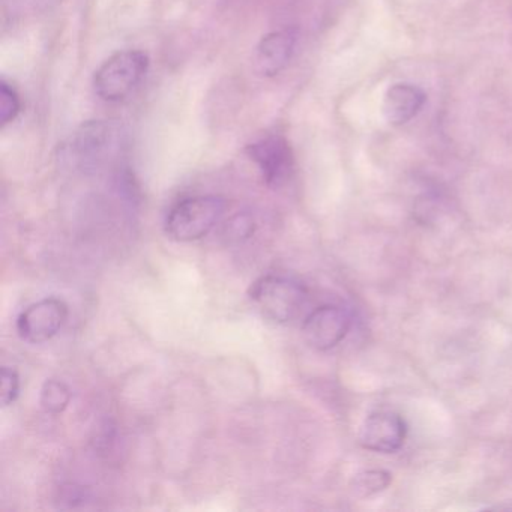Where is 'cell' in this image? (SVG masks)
Returning <instances> with one entry per match:
<instances>
[{
    "instance_id": "1",
    "label": "cell",
    "mask_w": 512,
    "mask_h": 512,
    "mask_svg": "<svg viewBox=\"0 0 512 512\" xmlns=\"http://www.w3.org/2000/svg\"><path fill=\"white\" fill-rule=\"evenodd\" d=\"M226 208V200L220 196H194L181 200L167 214V236L178 242L202 239L220 223Z\"/></svg>"
},
{
    "instance_id": "2",
    "label": "cell",
    "mask_w": 512,
    "mask_h": 512,
    "mask_svg": "<svg viewBox=\"0 0 512 512\" xmlns=\"http://www.w3.org/2000/svg\"><path fill=\"white\" fill-rule=\"evenodd\" d=\"M250 298L257 310L277 323L295 320L308 302L304 284L284 275H265L251 286Z\"/></svg>"
},
{
    "instance_id": "3",
    "label": "cell",
    "mask_w": 512,
    "mask_h": 512,
    "mask_svg": "<svg viewBox=\"0 0 512 512\" xmlns=\"http://www.w3.org/2000/svg\"><path fill=\"white\" fill-rule=\"evenodd\" d=\"M149 58L139 50H125L107 59L94 77V88L101 100L119 103L142 83L148 73Z\"/></svg>"
},
{
    "instance_id": "4",
    "label": "cell",
    "mask_w": 512,
    "mask_h": 512,
    "mask_svg": "<svg viewBox=\"0 0 512 512\" xmlns=\"http://www.w3.org/2000/svg\"><path fill=\"white\" fill-rule=\"evenodd\" d=\"M67 320L68 305L62 299H41L20 314L17 332L26 343L43 344L58 335Z\"/></svg>"
},
{
    "instance_id": "5",
    "label": "cell",
    "mask_w": 512,
    "mask_h": 512,
    "mask_svg": "<svg viewBox=\"0 0 512 512\" xmlns=\"http://www.w3.org/2000/svg\"><path fill=\"white\" fill-rule=\"evenodd\" d=\"M352 317L337 305H323L305 317L302 335L313 349L326 352L337 347L349 334Z\"/></svg>"
},
{
    "instance_id": "6",
    "label": "cell",
    "mask_w": 512,
    "mask_h": 512,
    "mask_svg": "<svg viewBox=\"0 0 512 512\" xmlns=\"http://www.w3.org/2000/svg\"><path fill=\"white\" fill-rule=\"evenodd\" d=\"M247 154L259 167L268 187L281 188L289 182L295 160L286 139L278 136L266 137L248 146Z\"/></svg>"
},
{
    "instance_id": "7",
    "label": "cell",
    "mask_w": 512,
    "mask_h": 512,
    "mask_svg": "<svg viewBox=\"0 0 512 512\" xmlns=\"http://www.w3.org/2000/svg\"><path fill=\"white\" fill-rule=\"evenodd\" d=\"M406 436V421L398 413L374 412L362 424L359 443L368 451L395 454L403 448Z\"/></svg>"
},
{
    "instance_id": "8",
    "label": "cell",
    "mask_w": 512,
    "mask_h": 512,
    "mask_svg": "<svg viewBox=\"0 0 512 512\" xmlns=\"http://www.w3.org/2000/svg\"><path fill=\"white\" fill-rule=\"evenodd\" d=\"M298 35L293 29L275 31L262 38L256 49L257 73L263 77H274L280 74L289 65L295 53Z\"/></svg>"
},
{
    "instance_id": "9",
    "label": "cell",
    "mask_w": 512,
    "mask_h": 512,
    "mask_svg": "<svg viewBox=\"0 0 512 512\" xmlns=\"http://www.w3.org/2000/svg\"><path fill=\"white\" fill-rule=\"evenodd\" d=\"M427 103V95L412 83H397L386 91L382 113L385 121L401 127L412 121Z\"/></svg>"
},
{
    "instance_id": "10",
    "label": "cell",
    "mask_w": 512,
    "mask_h": 512,
    "mask_svg": "<svg viewBox=\"0 0 512 512\" xmlns=\"http://www.w3.org/2000/svg\"><path fill=\"white\" fill-rule=\"evenodd\" d=\"M71 397H73V394H71V389L68 388L67 383L58 379H49L44 382L43 388H41L40 403L47 413L59 415L70 406Z\"/></svg>"
},
{
    "instance_id": "11",
    "label": "cell",
    "mask_w": 512,
    "mask_h": 512,
    "mask_svg": "<svg viewBox=\"0 0 512 512\" xmlns=\"http://www.w3.org/2000/svg\"><path fill=\"white\" fill-rule=\"evenodd\" d=\"M391 473L385 470H367V472L359 473L355 478V493L361 497L373 496L386 490L391 484Z\"/></svg>"
},
{
    "instance_id": "12",
    "label": "cell",
    "mask_w": 512,
    "mask_h": 512,
    "mask_svg": "<svg viewBox=\"0 0 512 512\" xmlns=\"http://www.w3.org/2000/svg\"><path fill=\"white\" fill-rule=\"evenodd\" d=\"M19 113V95L7 82L0 83V122L7 127L19 116Z\"/></svg>"
},
{
    "instance_id": "13",
    "label": "cell",
    "mask_w": 512,
    "mask_h": 512,
    "mask_svg": "<svg viewBox=\"0 0 512 512\" xmlns=\"http://www.w3.org/2000/svg\"><path fill=\"white\" fill-rule=\"evenodd\" d=\"M20 376L14 368H2V404L11 406L19 398Z\"/></svg>"
},
{
    "instance_id": "14",
    "label": "cell",
    "mask_w": 512,
    "mask_h": 512,
    "mask_svg": "<svg viewBox=\"0 0 512 512\" xmlns=\"http://www.w3.org/2000/svg\"><path fill=\"white\" fill-rule=\"evenodd\" d=\"M254 230L253 218L250 215H236L227 223V236L233 241L250 238Z\"/></svg>"
}]
</instances>
